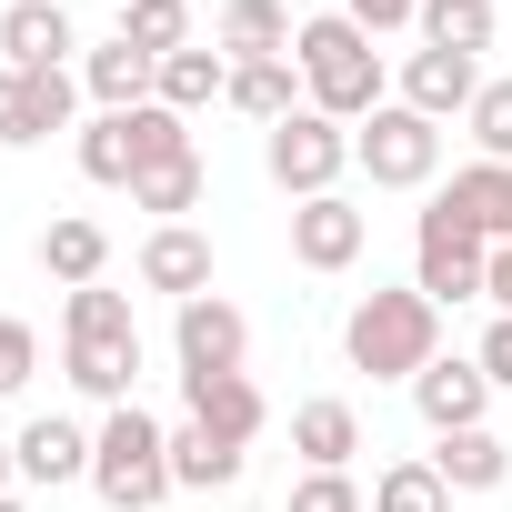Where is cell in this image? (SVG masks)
Listing matches in <instances>:
<instances>
[{"mask_svg":"<svg viewBox=\"0 0 512 512\" xmlns=\"http://www.w3.org/2000/svg\"><path fill=\"white\" fill-rule=\"evenodd\" d=\"M462 131H472V161H512V71H492V81L472 91Z\"/></svg>","mask_w":512,"mask_h":512,"instance_id":"4dcf8cb0","label":"cell"},{"mask_svg":"<svg viewBox=\"0 0 512 512\" xmlns=\"http://www.w3.org/2000/svg\"><path fill=\"white\" fill-rule=\"evenodd\" d=\"M342 11H352V21L382 41V31H412V21H422V0H342Z\"/></svg>","mask_w":512,"mask_h":512,"instance_id":"e575fe53","label":"cell"},{"mask_svg":"<svg viewBox=\"0 0 512 512\" xmlns=\"http://www.w3.org/2000/svg\"><path fill=\"white\" fill-rule=\"evenodd\" d=\"M482 282H492V241H482V231L432 191L422 221H412V292L452 312V302H482Z\"/></svg>","mask_w":512,"mask_h":512,"instance_id":"5b68a950","label":"cell"},{"mask_svg":"<svg viewBox=\"0 0 512 512\" xmlns=\"http://www.w3.org/2000/svg\"><path fill=\"white\" fill-rule=\"evenodd\" d=\"M71 111H81V71H0V151L71 131Z\"/></svg>","mask_w":512,"mask_h":512,"instance_id":"ba28073f","label":"cell"},{"mask_svg":"<svg viewBox=\"0 0 512 512\" xmlns=\"http://www.w3.org/2000/svg\"><path fill=\"white\" fill-rule=\"evenodd\" d=\"M262 171H272L292 201H322V191H342V171H352V131H342V121H322V111L302 101L292 121H272V131H262Z\"/></svg>","mask_w":512,"mask_h":512,"instance_id":"8992f818","label":"cell"},{"mask_svg":"<svg viewBox=\"0 0 512 512\" xmlns=\"http://www.w3.org/2000/svg\"><path fill=\"white\" fill-rule=\"evenodd\" d=\"M442 201H452L482 241H512V161H462V171L442 181Z\"/></svg>","mask_w":512,"mask_h":512,"instance_id":"7402d4cb","label":"cell"},{"mask_svg":"<svg viewBox=\"0 0 512 512\" xmlns=\"http://www.w3.org/2000/svg\"><path fill=\"white\" fill-rule=\"evenodd\" d=\"M21 482H41V492H61V482H91V432L81 422H61V412H41L21 442Z\"/></svg>","mask_w":512,"mask_h":512,"instance_id":"e0dca14e","label":"cell"},{"mask_svg":"<svg viewBox=\"0 0 512 512\" xmlns=\"http://www.w3.org/2000/svg\"><path fill=\"white\" fill-rule=\"evenodd\" d=\"M91 492L111 512H161L171 502V422H151L141 402L101 412V432H91Z\"/></svg>","mask_w":512,"mask_h":512,"instance_id":"277c9868","label":"cell"},{"mask_svg":"<svg viewBox=\"0 0 512 512\" xmlns=\"http://www.w3.org/2000/svg\"><path fill=\"white\" fill-rule=\"evenodd\" d=\"M412 412L432 422V442H442V432H472V422L492 412V372H482L472 352H442V362L412 382Z\"/></svg>","mask_w":512,"mask_h":512,"instance_id":"4fadbf2b","label":"cell"},{"mask_svg":"<svg viewBox=\"0 0 512 512\" xmlns=\"http://www.w3.org/2000/svg\"><path fill=\"white\" fill-rule=\"evenodd\" d=\"M432 51H462V61H482L492 51V31H502V11L492 0H422V21H412Z\"/></svg>","mask_w":512,"mask_h":512,"instance_id":"484cf974","label":"cell"},{"mask_svg":"<svg viewBox=\"0 0 512 512\" xmlns=\"http://www.w3.org/2000/svg\"><path fill=\"white\" fill-rule=\"evenodd\" d=\"M41 272H51V282H71V292H91V282L111 272V231H101L91 211H61V221L41 231Z\"/></svg>","mask_w":512,"mask_h":512,"instance_id":"44dd1931","label":"cell"},{"mask_svg":"<svg viewBox=\"0 0 512 512\" xmlns=\"http://www.w3.org/2000/svg\"><path fill=\"white\" fill-rule=\"evenodd\" d=\"M221 91H231V51H221V41H211V51L191 41V51H171V61H161V91H151V101L191 121V111H211Z\"/></svg>","mask_w":512,"mask_h":512,"instance_id":"cb8c5ba5","label":"cell"},{"mask_svg":"<svg viewBox=\"0 0 512 512\" xmlns=\"http://www.w3.org/2000/svg\"><path fill=\"white\" fill-rule=\"evenodd\" d=\"M352 161L372 171V191H432V171H442V121L382 101V111L352 131Z\"/></svg>","mask_w":512,"mask_h":512,"instance_id":"52a82bcc","label":"cell"},{"mask_svg":"<svg viewBox=\"0 0 512 512\" xmlns=\"http://www.w3.org/2000/svg\"><path fill=\"white\" fill-rule=\"evenodd\" d=\"M0 512H31V502H21V492H0Z\"/></svg>","mask_w":512,"mask_h":512,"instance_id":"f35d334b","label":"cell"},{"mask_svg":"<svg viewBox=\"0 0 512 512\" xmlns=\"http://www.w3.org/2000/svg\"><path fill=\"white\" fill-rule=\"evenodd\" d=\"M292 71H302V101H312L322 121H342V131H362V121L392 101V61L372 51V31H362L352 11H312V21L292 31Z\"/></svg>","mask_w":512,"mask_h":512,"instance_id":"6da1fadb","label":"cell"},{"mask_svg":"<svg viewBox=\"0 0 512 512\" xmlns=\"http://www.w3.org/2000/svg\"><path fill=\"white\" fill-rule=\"evenodd\" d=\"M292 11L282 0H221V51L231 61H292Z\"/></svg>","mask_w":512,"mask_h":512,"instance_id":"603a6c76","label":"cell"},{"mask_svg":"<svg viewBox=\"0 0 512 512\" xmlns=\"http://www.w3.org/2000/svg\"><path fill=\"white\" fill-rule=\"evenodd\" d=\"M71 11L61 0H11L0 11V71H71Z\"/></svg>","mask_w":512,"mask_h":512,"instance_id":"5bb4252c","label":"cell"},{"mask_svg":"<svg viewBox=\"0 0 512 512\" xmlns=\"http://www.w3.org/2000/svg\"><path fill=\"white\" fill-rule=\"evenodd\" d=\"M171 352H181V372H241L251 322H241L221 292H201V302H181V312H171Z\"/></svg>","mask_w":512,"mask_h":512,"instance_id":"7c38bea8","label":"cell"},{"mask_svg":"<svg viewBox=\"0 0 512 512\" xmlns=\"http://www.w3.org/2000/svg\"><path fill=\"white\" fill-rule=\"evenodd\" d=\"M482 372H492V392H512V312H492V332H482V352H472Z\"/></svg>","mask_w":512,"mask_h":512,"instance_id":"d590c367","label":"cell"},{"mask_svg":"<svg viewBox=\"0 0 512 512\" xmlns=\"http://www.w3.org/2000/svg\"><path fill=\"white\" fill-rule=\"evenodd\" d=\"M81 171H91L101 191H131V181H141V151H131V111H91V121H81Z\"/></svg>","mask_w":512,"mask_h":512,"instance_id":"4316f807","label":"cell"},{"mask_svg":"<svg viewBox=\"0 0 512 512\" xmlns=\"http://www.w3.org/2000/svg\"><path fill=\"white\" fill-rule=\"evenodd\" d=\"M31 372H41V332H31L21 312H0V402L31 392Z\"/></svg>","mask_w":512,"mask_h":512,"instance_id":"d6a6232c","label":"cell"},{"mask_svg":"<svg viewBox=\"0 0 512 512\" xmlns=\"http://www.w3.org/2000/svg\"><path fill=\"white\" fill-rule=\"evenodd\" d=\"M61 372H71V392L101 402V412H121V402L141 392V322H131V292H111V282L71 292V312H61Z\"/></svg>","mask_w":512,"mask_h":512,"instance_id":"7a4b0ae2","label":"cell"},{"mask_svg":"<svg viewBox=\"0 0 512 512\" xmlns=\"http://www.w3.org/2000/svg\"><path fill=\"white\" fill-rule=\"evenodd\" d=\"M432 472L452 482V502H462V492H502V482H512V442H502L492 422L442 432V442H432Z\"/></svg>","mask_w":512,"mask_h":512,"instance_id":"d6986e66","label":"cell"},{"mask_svg":"<svg viewBox=\"0 0 512 512\" xmlns=\"http://www.w3.org/2000/svg\"><path fill=\"white\" fill-rule=\"evenodd\" d=\"M372 512H452V482L432 472V452L382 462V472H372Z\"/></svg>","mask_w":512,"mask_h":512,"instance_id":"83f0119b","label":"cell"},{"mask_svg":"<svg viewBox=\"0 0 512 512\" xmlns=\"http://www.w3.org/2000/svg\"><path fill=\"white\" fill-rule=\"evenodd\" d=\"M482 81H492L482 61H462V51H432V41H422V51H402V71H392V101H402V111H422V121H462Z\"/></svg>","mask_w":512,"mask_h":512,"instance_id":"9c48e42d","label":"cell"},{"mask_svg":"<svg viewBox=\"0 0 512 512\" xmlns=\"http://www.w3.org/2000/svg\"><path fill=\"white\" fill-rule=\"evenodd\" d=\"M81 91H91L101 111H141V101L161 91V61H141V51H131L121 31H111L101 51H81Z\"/></svg>","mask_w":512,"mask_h":512,"instance_id":"ffe728a7","label":"cell"},{"mask_svg":"<svg viewBox=\"0 0 512 512\" xmlns=\"http://www.w3.org/2000/svg\"><path fill=\"white\" fill-rule=\"evenodd\" d=\"M121 41H131L141 61L191 51V0H121Z\"/></svg>","mask_w":512,"mask_h":512,"instance_id":"f1b7e54d","label":"cell"},{"mask_svg":"<svg viewBox=\"0 0 512 512\" xmlns=\"http://www.w3.org/2000/svg\"><path fill=\"white\" fill-rule=\"evenodd\" d=\"M342 362L372 372V382H422V372L442 362V302H422L412 282H402V292L372 282V292L342 312Z\"/></svg>","mask_w":512,"mask_h":512,"instance_id":"3957f363","label":"cell"},{"mask_svg":"<svg viewBox=\"0 0 512 512\" xmlns=\"http://www.w3.org/2000/svg\"><path fill=\"white\" fill-rule=\"evenodd\" d=\"M141 282H151V292H171V312H181V302H201V292H211V241H201L191 221H161V231L141 241Z\"/></svg>","mask_w":512,"mask_h":512,"instance_id":"9a60e30c","label":"cell"},{"mask_svg":"<svg viewBox=\"0 0 512 512\" xmlns=\"http://www.w3.org/2000/svg\"><path fill=\"white\" fill-rule=\"evenodd\" d=\"M201 181H211V171H201V151H191V161H161V171H141V181H131V211L181 221V211H201Z\"/></svg>","mask_w":512,"mask_h":512,"instance_id":"f546056e","label":"cell"},{"mask_svg":"<svg viewBox=\"0 0 512 512\" xmlns=\"http://www.w3.org/2000/svg\"><path fill=\"white\" fill-rule=\"evenodd\" d=\"M241 462H251V452H241V442H221L211 422H191V412L171 422V492H231V482H241Z\"/></svg>","mask_w":512,"mask_h":512,"instance_id":"ac0fdd59","label":"cell"},{"mask_svg":"<svg viewBox=\"0 0 512 512\" xmlns=\"http://www.w3.org/2000/svg\"><path fill=\"white\" fill-rule=\"evenodd\" d=\"M221 101H231L241 121H262V131H272V121L302 111V71H292V61H231V91H221Z\"/></svg>","mask_w":512,"mask_h":512,"instance_id":"d4e9b609","label":"cell"},{"mask_svg":"<svg viewBox=\"0 0 512 512\" xmlns=\"http://www.w3.org/2000/svg\"><path fill=\"white\" fill-rule=\"evenodd\" d=\"M181 412L191 422H211L221 442H262V422H272V402H262V382H251V372H181Z\"/></svg>","mask_w":512,"mask_h":512,"instance_id":"8fae6325","label":"cell"},{"mask_svg":"<svg viewBox=\"0 0 512 512\" xmlns=\"http://www.w3.org/2000/svg\"><path fill=\"white\" fill-rule=\"evenodd\" d=\"M11 482H21V452H11V442H0V492H11Z\"/></svg>","mask_w":512,"mask_h":512,"instance_id":"74e56055","label":"cell"},{"mask_svg":"<svg viewBox=\"0 0 512 512\" xmlns=\"http://www.w3.org/2000/svg\"><path fill=\"white\" fill-rule=\"evenodd\" d=\"M292 452H302V472H352V452H362V412H352L342 392L302 402V412H292Z\"/></svg>","mask_w":512,"mask_h":512,"instance_id":"2e32d148","label":"cell"},{"mask_svg":"<svg viewBox=\"0 0 512 512\" xmlns=\"http://www.w3.org/2000/svg\"><path fill=\"white\" fill-rule=\"evenodd\" d=\"M131 151H141V171L191 161V121H181V111H161V101H141V111H131Z\"/></svg>","mask_w":512,"mask_h":512,"instance_id":"1f68e13d","label":"cell"},{"mask_svg":"<svg viewBox=\"0 0 512 512\" xmlns=\"http://www.w3.org/2000/svg\"><path fill=\"white\" fill-rule=\"evenodd\" d=\"M282 512H372V502H362V482H352V472H302Z\"/></svg>","mask_w":512,"mask_h":512,"instance_id":"836d02e7","label":"cell"},{"mask_svg":"<svg viewBox=\"0 0 512 512\" xmlns=\"http://www.w3.org/2000/svg\"><path fill=\"white\" fill-rule=\"evenodd\" d=\"M492 312H512V241H492V282H482Z\"/></svg>","mask_w":512,"mask_h":512,"instance_id":"8d00e7d4","label":"cell"},{"mask_svg":"<svg viewBox=\"0 0 512 512\" xmlns=\"http://www.w3.org/2000/svg\"><path fill=\"white\" fill-rule=\"evenodd\" d=\"M362 241H372V221H362L342 191L292 201V262H302V272H352V262H362Z\"/></svg>","mask_w":512,"mask_h":512,"instance_id":"30bf717a","label":"cell"}]
</instances>
